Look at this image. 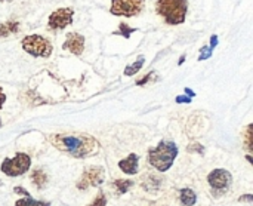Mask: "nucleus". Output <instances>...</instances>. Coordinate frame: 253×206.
I'll list each match as a JSON object with an SVG mask.
<instances>
[{"mask_svg":"<svg viewBox=\"0 0 253 206\" xmlns=\"http://www.w3.org/2000/svg\"><path fill=\"white\" fill-rule=\"evenodd\" d=\"M15 206H50L47 202H42V201H34L31 196H25L24 199L16 201Z\"/></svg>","mask_w":253,"mask_h":206,"instance_id":"dca6fc26","label":"nucleus"},{"mask_svg":"<svg viewBox=\"0 0 253 206\" xmlns=\"http://www.w3.org/2000/svg\"><path fill=\"white\" fill-rule=\"evenodd\" d=\"M4 101H6V95H4V92H3V89L0 88V108L3 107V104H4Z\"/></svg>","mask_w":253,"mask_h":206,"instance_id":"bb28decb","label":"nucleus"},{"mask_svg":"<svg viewBox=\"0 0 253 206\" xmlns=\"http://www.w3.org/2000/svg\"><path fill=\"white\" fill-rule=\"evenodd\" d=\"M119 168L127 175H135L138 172V168H139V156L135 153L129 154L126 159L119 162Z\"/></svg>","mask_w":253,"mask_h":206,"instance_id":"9b49d317","label":"nucleus"},{"mask_svg":"<svg viewBox=\"0 0 253 206\" xmlns=\"http://www.w3.org/2000/svg\"><path fill=\"white\" fill-rule=\"evenodd\" d=\"M0 126H1V120H0Z\"/></svg>","mask_w":253,"mask_h":206,"instance_id":"2f4dec72","label":"nucleus"},{"mask_svg":"<svg viewBox=\"0 0 253 206\" xmlns=\"http://www.w3.org/2000/svg\"><path fill=\"white\" fill-rule=\"evenodd\" d=\"M212 52L213 49H211L209 46H203L200 49V56H199V61H205V59H209L212 56Z\"/></svg>","mask_w":253,"mask_h":206,"instance_id":"6ab92c4d","label":"nucleus"},{"mask_svg":"<svg viewBox=\"0 0 253 206\" xmlns=\"http://www.w3.org/2000/svg\"><path fill=\"white\" fill-rule=\"evenodd\" d=\"M133 186V181L132 180H117L114 181V189L119 192V193H126L129 192V189Z\"/></svg>","mask_w":253,"mask_h":206,"instance_id":"f3484780","label":"nucleus"},{"mask_svg":"<svg viewBox=\"0 0 253 206\" xmlns=\"http://www.w3.org/2000/svg\"><path fill=\"white\" fill-rule=\"evenodd\" d=\"M185 94H188L190 95V98H193V97H196V94L190 89V88H185Z\"/></svg>","mask_w":253,"mask_h":206,"instance_id":"c85d7f7f","label":"nucleus"},{"mask_svg":"<svg viewBox=\"0 0 253 206\" xmlns=\"http://www.w3.org/2000/svg\"><path fill=\"white\" fill-rule=\"evenodd\" d=\"M0 1H12V0H0Z\"/></svg>","mask_w":253,"mask_h":206,"instance_id":"7c9ffc66","label":"nucleus"},{"mask_svg":"<svg viewBox=\"0 0 253 206\" xmlns=\"http://www.w3.org/2000/svg\"><path fill=\"white\" fill-rule=\"evenodd\" d=\"M176 103L178 104H181V103H187L188 104V103H191V98L190 97L187 98L185 95H179V97H176Z\"/></svg>","mask_w":253,"mask_h":206,"instance_id":"b1692460","label":"nucleus"},{"mask_svg":"<svg viewBox=\"0 0 253 206\" xmlns=\"http://www.w3.org/2000/svg\"><path fill=\"white\" fill-rule=\"evenodd\" d=\"M19 31V22L18 21H6L0 22V39L9 37L12 34H16Z\"/></svg>","mask_w":253,"mask_h":206,"instance_id":"f8f14e48","label":"nucleus"},{"mask_svg":"<svg viewBox=\"0 0 253 206\" xmlns=\"http://www.w3.org/2000/svg\"><path fill=\"white\" fill-rule=\"evenodd\" d=\"M252 125H249V126H248V128H246V132H245V134H246V135H245V137H246V138H245V140H246V147H248V150H249V152H252L253 150V146H252Z\"/></svg>","mask_w":253,"mask_h":206,"instance_id":"aec40b11","label":"nucleus"},{"mask_svg":"<svg viewBox=\"0 0 253 206\" xmlns=\"http://www.w3.org/2000/svg\"><path fill=\"white\" fill-rule=\"evenodd\" d=\"M184 61H185V55H182V56H181V58H179V62H178V64H179V65H181V64H182V62H184Z\"/></svg>","mask_w":253,"mask_h":206,"instance_id":"c756f323","label":"nucleus"},{"mask_svg":"<svg viewBox=\"0 0 253 206\" xmlns=\"http://www.w3.org/2000/svg\"><path fill=\"white\" fill-rule=\"evenodd\" d=\"M107 205V198H105V195L101 192V193H98V196L95 198V201L90 204V205L87 206H105Z\"/></svg>","mask_w":253,"mask_h":206,"instance_id":"412c9836","label":"nucleus"},{"mask_svg":"<svg viewBox=\"0 0 253 206\" xmlns=\"http://www.w3.org/2000/svg\"><path fill=\"white\" fill-rule=\"evenodd\" d=\"M144 62H145L144 55H139V56H138V59H136L133 64H129V65L125 68V74H126V76H133V74H136V73L142 68Z\"/></svg>","mask_w":253,"mask_h":206,"instance_id":"2eb2a0df","label":"nucleus"},{"mask_svg":"<svg viewBox=\"0 0 253 206\" xmlns=\"http://www.w3.org/2000/svg\"><path fill=\"white\" fill-rule=\"evenodd\" d=\"M21 46L27 53H30V55H33L36 58H39V56L40 58H47V56L52 55V51H53L52 43L46 37H43L40 34L25 36L22 39V42H21Z\"/></svg>","mask_w":253,"mask_h":206,"instance_id":"20e7f679","label":"nucleus"},{"mask_svg":"<svg viewBox=\"0 0 253 206\" xmlns=\"http://www.w3.org/2000/svg\"><path fill=\"white\" fill-rule=\"evenodd\" d=\"M13 192H15V193H21V195H25V196H30V193H28V192H25V190H24L22 187H15V189H13Z\"/></svg>","mask_w":253,"mask_h":206,"instance_id":"a878e982","label":"nucleus"},{"mask_svg":"<svg viewBox=\"0 0 253 206\" xmlns=\"http://www.w3.org/2000/svg\"><path fill=\"white\" fill-rule=\"evenodd\" d=\"M104 180H105V171L101 166H90L84 169V172L82 174L77 183V189L86 190L89 187H98L104 183Z\"/></svg>","mask_w":253,"mask_h":206,"instance_id":"6e6552de","label":"nucleus"},{"mask_svg":"<svg viewBox=\"0 0 253 206\" xmlns=\"http://www.w3.org/2000/svg\"><path fill=\"white\" fill-rule=\"evenodd\" d=\"M151 80H156V71H151V73H148L145 77H142L141 80H138V82H136V85H138V86H144V85L150 83Z\"/></svg>","mask_w":253,"mask_h":206,"instance_id":"4be33fe9","label":"nucleus"},{"mask_svg":"<svg viewBox=\"0 0 253 206\" xmlns=\"http://www.w3.org/2000/svg\"><path fill=\"white\" fill-rule=\"evenodd\" d=\"M216 45H218V36L216 34H213V36H211V49H213V48H216Z\"/></svg>","mask_w":253,"mask_h":206,"instance_id":"393cba45","label":"nucleus"},{"mask_svg":"<svg viewBox=\"0 0 253 206\" xmlns=\"http://www.w3.org/2000/svg\"><path fill=\"white\" fill-rule=\"evenodd\" d=\"M50 144L58 150L68 153L71 157L84 159L95 156L99 152V143L90 135H67V134H52L47 137Z\"/></svg>","mask_w":253,"mask_h":206,"instance_id":"f257e3e1","label":"nucleus"},{"mask_svg":"<svg viewBox=\"0 0 253 206\" xmlns=\"http://www.w3.org/2000/svg\"><path fill=\"white\" fill-rule=\"evenodd\" d=\"M188 152H190V153L197 152L199 154H203V153H205V147H203L202 144H199V143H191V144L188 146Z\"/></svg>","mask_w":253,"mask_h":206,"instance_id":"5701e85b","label":"nucleus"},{"mask_svg":"<svg viewBox=\"0 0 253 206\" xmlns=\"http://www.w3.org/2000/svg\"><path fill=\"white\" fill-rule=\"evenodd\" d=\"M31 180H33V184L37 187V189H44L46 184H47V175L44 171L42 169H36L33 174H31Z\"/></svg>","mask_w":253,"mask_h":206,"instance_id":"ddd939ff","label":"nucleus"},{"mask_svg":"<svg viewBox=\"0 0 253 206\" xmlns=\"http://www.w3.org/2000/svg\"><path fill=\"white\" fill-rule=\"evenodd\" d=\"M179 199H181V204L184 206H193L196 205L197 196L191 189H182L179 193Z\"/></svg>","mask_w":253,"mask_h":206,"instance_id":"4468645a","label":"nucleus"},{"mask_svg":"<svg viewBox=\"0 0 253 206\" xmlns=\"http://www.w3.org/2000/svg\"><path fill=\"white\" fill-rule=\"evenodd\" d=\"M243 201L252 202V196H251V195H248V196H242V198H240V202H243Z\"/></svg>","mask_w":253,"mask_h":206,"instance_id":"cd10ccee","label":"nucleus"},{"mask_svg":"<svg viewBox=\"0 0 253 206\" xmlns=\"http://www.w3.org/2000/svg\"><path fill=\"white\" fill-rule=\"evenodd\" d=\"M133 31H135V28H132V27H129L127 24L122 22V24L119 25V31H116V34H122L125 39H129V36H130Z\"/></svg>","mask_w":253,"mask_h":206,"instance_id":"a211bd4d","label":"nucleus"},{"mask_svg":"<svg viewBox=\"0 0 253 206\" xmlns=\"http://www.w3.org/2000/svg\"><path fill=\"white\" fill-rule=\"evenodd\" d=\"M31 166V157L27 153H16L12 159H4L1 162L0 171L7 177L24 175Z\"/></svg>","mask_w":253,"mask_h":206,"instance_id":"39448f33","label":"nucleus"},{"mask_svg":"<svg viewBox=\"0 0 253 206\" xmlns=\"http://www.w3.org/2000/svg\"><path fill=\"white\" fill-rule=\"evenodd\" d=\"M73 16H74V9L73 7H59L55 12L49 15L47 19V28L50 31H58L64 30L65 27L73 24Z\"/></svg>","mask_w":253,"mask_h":206,"instance_id":"0eeeda50","label":"nucleus"},{"mask_svg":"<svg viewBox=\"0 0 253 206\" xmlns=\"http://www.w3.org/2000/svg\"><path fill=\"white\" fill-rule=\"evenodd\" d=\"M84 36H82L80 33H68L65 36V42L62 43V49L71 52L73 55L79 56L83 53L84 51Z\"/></svg>","mask_w":253,"mask_h":206,"instance_id":"9d476101","label":"nucleus"},{"mask_svg":"<svg viewBox=\"0 0 253 206\" xmlns=\"http://www.w3.org/2000/svg\"><path fill=\"white\" fill-rule=\"evenodd\" d=\"M145 0H111L110 12L116 16L132 18L142 12Z\"/></svg>","mask_w":253,"mask_h":206,"instance_id":"423d86ee","label":"nucleus"},{"mask_svg":"<svg viewBox=\"0 0 253 206\" xmlns=\"http://www.w3.org/2000/svg\"><path fill=\"white\" fill-rule=\"evenodd\" d=\"M156 12L169 25H179L185 22L188 12L187 0H157Z\"/></svg>","mask_w":253,"mask_h":206,"instance_id":"7ed1b4c3","label":"nucleus"},{"mask_svg":"<svg viewBox=\"0 0 253 206\" xmlns=\"http://www.w3.org/2000/svg\"><path fill=\"white\" fill-rule=\"evenodd\" d=\"M231 181H233V175L227 169H213L208 175V183H209V186L212 187L213 192L225 193L230 189Z\"/></svg>","mask_w":253,"mask_h":206,"instance_id":"1a4fd4ad","label":"nucleus"},{"mask_svg":"<svg viewBox=\"0 0 253 206\" xmlns=\"http://www.w3.org/2000/svg\"><path fill=\"white\" fill-rule=\"evenodd\" d=\"M178 156V147L172 141H160L159 146L148 152V162L159 172H166Z\"/></svg>","mask_w":253,"mask_h":206,"instance_id":"f03ea898","label":"nucleus"}]
</instances>
